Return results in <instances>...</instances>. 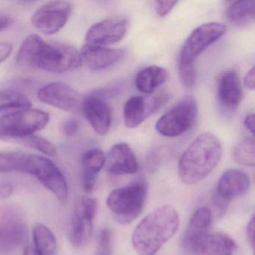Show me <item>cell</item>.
Instances as JSON below:
<instances>
[{
    "instance_id": "52a82bcc",
    "label": "cell",
    "mask_w": 255,
    "mask_h": 255,
    "mask_svg": "<svg viewBox=\"0 0 255 255\" xmlns=\"http://www.w3.org/2000/svg\"><path fill=\"white\" fill-rule=\"evenodd\" d=\"M197 116L198 107L195 98L185 97L158 119L156 131L160 135L169 138L180 136L193 127Z\"/></svg>"
},
{
    "instance_id": "ffe728a7",
    "label": "cell",
    "mask_w": 255,
    "mask_h": 255,
    "mask_svg": "<svg viewBox=\"0 0 255 255\" xmlns=\"http://www.w3.org/2000/svg\"><path fill=\"white\" fill-rule=\"evenodd\" d=\"M217 96L221 106L228 111L236 110L243 98L241 83L234 69L224 71L217 84Z\"/></svg>"
},
{
    "instance_id": "f546056e",
    "label": "cell",
    "mask_w": 255,
    "mask_h": 255,
    "mask_svg": "<svg viewBox=\"0 0 255 255\" xmlns=\"http://www.w3.org/2000/svg\"><path fill=\"white\" fill-rule=\"evenodd\" d=\"M179 75L182 84L185 87L192 89L195 86L196 82V70L194 66V63H179Z\"/></svg>"
},
{
    "instance_id": "e0dca14e",
    "label": "cell",
    "mask_w": 255,
    "mask_h": 255,
    "mask_svg": "<svg viewBox=\"0 0 255 255\" xmlns=\"http://www.w3.org/2000/svg\"><path fill=\"white\" fill-rule=\"evenodd\" d=\"M80 54L82 64L92 71H98L119 63L125 56V51L86 44Z\"/></svg>"
},
{
    "instance_id": "d6986e66",
    "label": "cell",
    "mask_w": 255,
    "mask_h": 255,
    "mask_svg": "<svg viewBox=\"0 0 255 255\" xmlns=\"http://www.w3.org/2000/svg\"><path fill=\"white\" fill-rule=\"evenodd\" d=\"M249 175L238 169H229L221 176L217 185L218 198L223 202L245 195L250 189Z\"/></svg>"
},
{
    "instance_id": "74e56055",
    "label": "cell",
    "mask_w": 255,
    "mask_h": 255,
    "mask_svg": "<svg viewBox=\"0 0 255 255\" xmlns=\"http://www.w3.org/2000/svg\"><path fill=\"white\" fill-rule=\"evenodd\" d=\"M255 114L250 113L245 118L244 125L246 129L252 132V135H255Z\"/></svg>"
},
{
    "instance_id": "ac0fdd59",
    "label": "cell",
    "mask_w": 255,
    "mask_h": 255,
    "mask_svg": "<svg viewBox=\"0 0 255 255\" xmlns=\"http://www.w3.org/2000/svg\"><path fill=\"white\" fill-rule=\"evenodd\" d=\"M104 166L108 172L116 175L135 174L138 170L136 157L126 143H118L111 147Z\"/></svg>"
},
{
    "instance_id": "f1b7e54d",
    "label": "cell",
    "mask_w": 255,
    "mask_h": 255,
    "mask_svg": "<svg viewBox=\"0 0 255 255\" xmlns=\"http://www.w3.org/2000/svg\"><path fill=\"white\" fill-rule=\"evenodd\" d=\"M23 142L31 148L35 149L47 156H56L57 155V150L53 143L42 137L29 135L23 138Z\"/></svg>"
},
{
    "instance_id": "2e32d148",
    "label": "cell",
    "mask_w": 255,
    "mask_h": 255,
    "mask_svg": "<svg viewBox=\"0 0 255 255\" xmlns=\"http://www.w3.org/2000/svg\"><path fill=\"white\" fill-rule=\"evenodd\" d=\"M211 222V210L208 207H201L194 213L182 238L185 252L194 255L197 246L208 234Z\"/></svg>"
},
{
    "instance_id": "5b68a950",
    "label": "cell",
    "mask_w": 255,
    "mask_h": 255,
    "mask_svg": "<svg viewBox=\"0 0 255 255\" xmlns=\"http://www.w3.org/2000/svg\"><path fill=\"white\" fill-rule=\"evenodd\" d=\"M23 173H27L38 179L61 204L68 202L69 189L66 179L50 159L39 155L28 153Z\"/></svg>"
},
{
    "instance_id": "8fae6325",
    "label": "cell",
    "mask_w": 255,
    "mask_h": 255,
    "mask_svg": "<svg viewBox=\"0 0 255 255\" xmlns=\"http://www.w3.org/2000/svg\"><path fill=\"white\" fill-rule=\"evenodd\" d=\"M38 98L47 105L68 113L82 111L84 98L65 83L56 82L43 86L38 92Z\"/></svg>"
},
{
    "instance_id": "3957f363",
    "label": "cell",
    "mask_w": 255,
    "mask_h": 255,
    "mask_svg": "<svg viewBox=\"0 0 255 255\" xmlns=\"http://www.w3.org/2000/svg\"><path fill=\"white\" fill-rule=\"evenodd\" d=\"M222 155V144L214 134H200L191 142L179 161L180 180L186 185L199 183L214 170Z\"/></svg>"
},
{
    "instance_id": "ab89813d",
    "label": "cell",
    "mask_w": 255,
    "mask_h": 255,
    "mask_svg": "<svg viewBox=\"0 0 255 255\" xmlns=\"http://www.w3.org/2000/svg\"><path fill=\"white\" fill-rule=\"evenodd\" d=\"M23 255H43L41 252H38L36 249H35V246H26L25 248L24 252H23Z\"/></svg>"
},
{
    "instance_id": "e575fe53",
    "label": "cell",
    "mask_w": 255,
    "mask_h": 255,
    "mask_svg": "<svg viewBox=\"0 0 255 255\" xmlns=\"http://www.w3.org/2000/svg\"><path fill=\"white\" fill-rule=\"evenodd\" d=\"M255 67H252V68L248 71L244 77V86L246 89L249 90L254 91L255 88Z\"/></svg>"
},
{
    "instance_id": "44dd1931",
    "label": "cell",
    "mask_w": 255,
    "mask_h": 255,
    "mask_svg": "<svg viewBox=\"0 0 255 255\" xmlns=\"http://www.w3.org/2000/svg\"><path fill=\"white\" fill-rule=\"evenodd\" d=\"M237 244L225 233H208L197 246L195 255H234Z\"/></svg>"
},
{
    "instance_id": "d6a6232c",
    "label": "cell",
    "mask_w": 255,
    "mask_h": 255,
    "mask_svg": "<svg viewBox=\"0 0 255 255\" xmlns=\"http://www.w3.org/2000/svg\"><path fill=\"white\" fill-rule=\"evenodd\" d=\"M79 129V124L74 119H68L64 122L62 125V132L67 136H72L74 134L77 133Z\"/></svg>"
},
{
    "instance_id": "83f0119b",
    "label": "cell",
    "mask_w": 255,
    "mask_h": 255,
    "mask_svg": "<svg viewBox=\"0 0 255 255\" xmlns=\"http://www.w3.org/2000/svg\"><path fill=\"white\" fill-rule=\"evenodd\" d=\"M27 155L24 152L0 153V173L23 172Z\"/></svg>"
},
{
    "instance_id": "7a4b0ae2",
    "label": "cell",
    "mask_w": 255,
    "mask_h": 255,
    "mask_svg": "<svg viewBox=\"0 0 255 255\" xmlns=\"http://www.w3.org/2000/svg\"><path fill=\"white\" fill-rule=\"evenodd\" d=\"M179 225L180 216L174 207H159L137 225L132 236V246L140 255H153L176 234Z\"/></svg>"
},
{
    "instance_id": "7402d4cb",
    "label": "cell",
    "mask_w": 255,
    "mask_h": 255,
    "mask_svg": "<svg viewBox=\"0 0 255 255\" xmlns=\"http://www.w3.org/2000/svg\"><path fill=\"white\" fill-rule=\"evenodd\" d=\"M106 155L100 149H90L83 154V189L86 193H91L96 184L98 174L105 165Z\"/></svg>"
},
{
    "instance_id": "6da1fadb",
    "label": "cell",
    "mask_w": 255,
    "mask_h": 255,
    "mask_svg": "<svg viewBox=\"0 0 255 255\" xmlns=\"http://www.w3.org/2000/svg\"><path fill=\"white\" fill-rule=\"evenodd\" d=\"M20 66L53 74H64L81 66L80 52L71 45L44 41L36 34L28 35L17 54Z\"/></svg>"
},
{
    "instance_id": "8992f818",
    "label": "cell",
    "mask_w": 255,
    "mask_h": 255,
    "mask_svg": "<svg viewBox=\"0 0 255 255\" xmlns=\"http://www.w3.org/2000/svg\"><path fill=\"white\" fill-rule=\"evenodd\" d=\"M50 120L45 112L24 109L0 117V138H24L44 129Z\"/></svg>"
},
{
    "instance_id": "4fadbf2b",
    "label": "cell",
    "mask_w": 255,
    "mask_h": 255,
    "mask_svg": "<svg viewBox=\"0 0 255 255\" xmlns=\"http://www.w3.org/2000/svg\"><path fill=\"white\" fill-rule=\"evenodd\" d=\"M168 99L166 94H161L150 99L141 96L129 98L124 107V119L127 128L139 126L150 115L159 110Z\"/></svg>"
},
{
    "instance_id": "ba28073f",
    "label": "cell",
    "mask_w": 255,
    "mask_h": 255,
    "mask_svg": "<svg viewBox=\"0 0 255 255\" xmlns=\"http://www.w3.org/2000/svg\"><path fill=\"white\" fill-rule=\"evenodd\" d=\"M97 210L98 202L95 198L80 196L75 200L69 237L70 242L74 247H84L90 243Z\"/></svg>"
},
{
    "instance_id": "7c38bea8",
    "label": "cell",
    "mask_w": 255,
    "mask_h": 255,
    "mask_svg": "<svg viewBox=\"0 0 255 255\" xmlns=\"http://www.w3.org/2000/svg\"><path fill=\"white\" fill-rule=\"evenodd\" d=\"M27 238V228L18 213L9 210L0 212V251L5 253L14 252Z\"/></svg>"
},
{
    "instance_id": "484cf974",
    "label": "cell",
    "mask_w": 255,
    "mask_h": 255,
    "mask_svg": "<svg viewBox=\"0 0 255 255\" xmlns=\"http://www.w3.org/2000/svg\"><path fill=\"white\" fill-rule=\"evenodd\" d=\"M233 158L240 165L255 166V144L253 137L244 138L237 144L233 151Z\"/></svg>"
},
{
    "instance_id": "277c9868",
    "label": "cell",
    "mask_w": 255,
    "mask_h": 255,
    "mask_svg": "<svg viewBox=\"0 0 255 255\" xmlns=\"http://www.w3.org/2000/svg\"><path fill=\"white\" fill-rule=\"evenodd\" d=\"M147 193V183L138 180L113 190L107 198V204L117 222L128 225L142 211Z\"/></svg>"
},
{
    "instance_id": "f35d334b",
    "label": "cell",
    "mask_w": 255,
    "mask_h": 255,
    "mask_svg": "<svg viewBox=\"0 0 255 255\" xmlns=\"http://www.w3.org/2000/svg\"><path fill=\"white\" fill-rule=\"evenodd\" d=\"M12 23V18L5 14H0V32L11 26Z\"/></svg>"
},
{
    "instance_id": "cb8c5ba5",
    "label": "cell",
    "mask_w": 255,
    "mask_h": 255,
    "mask_svg": "<svg viewBox=\"0 0 255 255\" xmlns=\"http://www.w3.org/2000/svg\"><path fill=\"white\" fill-rule=\"evenodd\" d=\"M225 17L234 26H243L252 23L255 17V0L231 2L225 11Z\"/></svg>"
},
{
    "instance_id": "d4e9b609",
    "label": "cell",
    "mask_w": 255,
    "mask_h": 255,
    "mask_svg": "<svg viewBox=\"0 0 255 255\" xmlns=\"http://www.w3.org/2000/svg\"><path fill=\"white\" fill-rule=\"evenodd\" d=\"M32 238L35 249L43 255H53L57 249L56 237L50 228L42 224L32 228Z\"/></svg>"
},
{
    "instance_id": "603a6c76",
    "label": "cell",
    "mask_w": 255,
    "mask_h": 255,
    "mask_svg": "<svg viewBox=\"0 0 255 255\" xmlns=\"http://www.w3.org/2000/svg\"><path fill=\"white\" fill-rule=\"evenodd\" d=\"M168 77V72L165 68L157 65H150L137 73L135 86L138 92L150 95L165 83Z\"/></svg>"
},
{
    "instance_id": "9a60e30c",
    "label": "cell",
    "mask_w": 255,
    "mask_h": 255,
    "mask_svg": "<svg viewBox=\"0 0 255 255\" xmlns=\"http://www.w3.org/2000/svg\"><path fill=\"white\" fill-rule=\"evenodd\" d=\"M82 112L98 135L108 133L111 127V111L105 100L92 94L84 98Z\"/></svg>"
},
{
    "instance_id": "d590c367",
    "label": "cell",
    "mask_w": 255,
    "mask_h": 255,
    "mask_svg": "<svg viewBox=\"0 0 255 255\" xmlns=\"http://www.w3.org/2000/svg\"><path fill=\"white\" fill-rule=\"evenodd\" d=\"M255 216H252L250 221L248 223L246 228V236H247L248 241L251 245L252 249L255 248Z\"/></svg>"
},
{
    "instance_id": "1f68e13d",
    "label": "cell",
    "mask_w": 255,
    "mask_h": 255,
    "mask_svg": "<svg viewBox=\"0 0 255 255\" xmlns=\"http://www.w3.org/2000/svg\"><path fill=\"white\" fill-rule=\"evenodd\" d=\"M177 1H156L155 2V10L159 17L168 15L175 7Z\"/></svg>"
},
{
    "instance_id": "4316f807",
    "label": "cell",
    "mask_w": 255,
    "mask_h": 255,
    "mask_svg": "<svg viewBox=\"0 0 255 255\" xmlns=\"http://www.w3.org/2000/svg\"><path fill=\"white\" fill-rule=\"evenodd\" d=\"M32 103L29 98L15 90H7L0 92V111L14 109H29Z\"/></svg>"
},
{
    "instance_id": "5bb4252c",
    "label": "cell",
    "mask_w": 255,
    "mask_h": 255,
    "mask_svg": "<svg viewBox=\"0 0 255 255\" xmlns=\"http://www.w3.org/2000/svg\"><path fill=\"white\" fill-rule=\"evenodd\" d=\"M128 22L125 19L108 18L94 24L88 31L86 44L104 46L116 44L126 35Z\"/></svg>"
},
{
    "instance_id": "30bf717a",
    "label": "cell",
    "mask_w": 255,
    "mask_h": 255,
    "mask_svg": "<svg viewBox=\"0 0 255 255\" xmlns=\"http://www.w3.org/2000/svg\"><path fill=\"white\" fill-rule=\"evenodd\" d=\"M71 11V2L63 1L47 2L36 10L31 18V22L41 33L53 35L65 26Z\"/></svg>"
},
{
    "instance_id": "8d00e7d4",
    "label": "cell",
    "mask_w": 255,
    "mask_h": 255,
    "mask_svg": "<svg viewBox=\"0 0 255 255\" xmlns=\"http://www.w3.org/2000/svg\"><path fill=\"white\" fill-rule=\"evenodd\" d=\"M14 188L11 183H3L0 184V198L6 199L12 195Z\"/></svg>"
},
{
    "instance_id": "4dcf8cb0",
    "label": "cell",
    "mask_w": 255,
    "mask_h": 255,
    "mask_svg": "<svg viewBox=\"0 0 255 255\" xmlns=\"http://www.w3.org/2000/svg\"><path fill=\"white\" fill-rule=\"evenodd\" d=\"M95 255H112L111 234L107 228L101 231Z\"/></svg>"
},
{
    "instance_id": "9c48e42d",
    "label": "cell",
    "mask_w": 255,
    "mask_h": 255,
    "mask_svg": "<svg viewBox=\"0 0 255 255\" xmlns=\"http://www.w3.org/2000/svg\"><path fill=\"white\" fill-rule=\"evenodd\" d=\"M223 23H204L195 28L183 43L180 52L179 63H194L197 58L212 44L226 33Z\"/></svg>"
},
{
    "instance_id": "836d02e7",
    "label": "cell",
    "mask_w": 255,
    "mask_h": 255,
    "mask_svg": "<svg viewBox=\"0 0 255 255\" xmlns=\"http://www.w3.org/2000/svg\"><path fill=\"white\" fill-rule=\"evenodd\" d=\"M13 50V45L10 42H0V63L6 60Z\"/></svg>"
}]
</instances>
